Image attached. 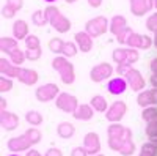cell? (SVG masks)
Instances as JSON below:
<instances>
[{
	"mask_svg": "<svg viewBox=\"0 0 157 156\" xmlns=\"http://www.w3.org/2000/svg\"><path fill=\"white\" fill-rule=\"evenodd\" d=\"M25 46H27V49H38L39 47V38L36 35H29L27 38H25Z\"/></svg>",
	"mask_w": 157,
	"mask_h": 156,
	"instance_id": "35",
	"label": "cell"
},
{
	"mask_svg": "<svg viewBox=\"0 0 157 156\" xmlns=\"http://www.w3.org/2000/svg\"><path fill=\"white\" fill-rule=\"evenodd\" d=\"M68 3H74V2H77V0H66Z\"/></svg>",
	"mask_w": 157,
	"mask_h": 156,
	"instance_id": "51",
	"label": "cell"
},
{
	"mask_svg": "<svg viewBox=\"0 0 157 156\" xmlns=\"http://www.w3.org/2000/svg\"><path fill=\"white\" fill-rule=\"evenodd\" d=\"M126 110H127V106L124 101H115V102H112V106L105 112V118H107V122L118 123L124 117Z\"/></svg>",
	"mask_w": 157,
	"mask_h": 156,
	"instance_id": "12",
	"label": "cell"
},
{
	"mask_svg": "<svg viewBox=\"0 0 157 156\" xmlns=\"http://www.w3.org/2000/svg\"><path fill=\"white\" fill-rule=\"evenodd\" d=\"M86 2L91 8H99L102 5V0H86Z\"/></svg>",
	"mask_w": 157,
	"mask_h": 156,
	"instance_id": "46",
	"label": "cell"
},
{
	"mask_svg": "<svg viewBox=\"0 0 157 156\" xmlns=\"http://www.w3.org/2000/svg\"><path fill=\"white\" fill-rule=\"evenodd\" d=\"M134 151H135V144H134L132 139L126 140L124 144L121 145V148H120V153H121L123 156H130V154H134Z\"/></svg>",
	"mask_w": 157,
	"mask_h": 156,
	"instance_id": "33",
	"label": "cell"
},
{
	"mask_svg": "<svg viewBox=\"0 0 157 156\" xmlns=\"http://www.w3.org/2000/svg\"><path fill=\"white\" fill-rule=\"evenodd\" d=\"M32 145H35V144L32 142V139L29 137L27 133H24V134L19 136V137H11V139L8 140V144H6V147H8L13 153L25 151V150H29Z\"/></svg>",
	"mask_w": 157,
	"mask_h": 156,
	"instance_id": "10",
	"label": "cell"
},
{
	"mask_svg": "<svg viewBox=\"0 0 157 156\" xmlns=\"http://www.w3.org/2000/svg\"><path fill=\"white\" fill-rule=\"evenodd\" d=\"M36 98L41 102H49L52 99H57L60 95V88L57 87V84H44L41 87L36 88Z\"/></svg>",
	"mask_w": 157,
	"mask_h": 156,
	"instance_id": "8",
	"label": "cell"
},
{
	"mask_svg": "<svg viewBox=\"0 0 157 156\" xmlns=\"http://www.w3.org/2000/svg\"><path fill=\"white\" fill-rule=\"evenodd\" d=\"M124 79L127 81L129 87L132 88L134 92H141V90L145 88V77H143L141 73H140L138 70H135V68L130 70Z\"/></svg>",
	"mask_w": 157,
	"mask_h": 156,
	"instance_id": "14",
	"label": "cell"
},
{
	"mask_svg": "<svg viewBox=\"0 0 157 156\" xmlns=\"http://www.w3.org/2000/svg\"><path fill=\"white\" fill-rule=\"evenodd\" d=\"M154 46L157 47V32H154Z\"/></svg>",
	"mask_w": 157,
	"mask_h": 156,
	"instance_id": "49",
	"label": "cell"
},
{
	"mask_svg": "<svg viewBox=\"0 0 157 156\" xmlns=\"http://www.w3.org/2000/svg\"><path fill=\"white\" fill-rule=\"evenodd\" d=\"M129 5H130V13L140 18L154 8V0H129Z\"/></svg>",
	"mask_w": 157,
	"mask_h": 156,
	"instance_id": "13",
	"label": "cell"
},
{
	"mask_svg": "<svg viewBox=\"0 0 157 156\" xmlns=\"http://www.w3.org/2000/svg\"><path fill=\"white\" fill-rule=\"evenodd\" d=\"M137 102L138 106L146 109V107H152L154 104H157V88L152 90H145V92H140L137 96Z\"/></svg>",
	"mask_w": 157,
	"mask_h": 156,
	"instance_id": "15",
	"label": "cell"
},
{
	"mask_svg": "<svg viewBox=\"0 0 157 156\" xmlns=\"http://www.w3.org/2000/svg\"><path fill=\"white\" fill-rule=\"evenodd\" d=\"M149 68H151V71H152V76H155V77H157V57L151 60Z\"/></svg>",
	"mask_w": 157,
	"mask_h": 156,
	"instance_id": "45",
	"label": "cell"
},
{
	"mask_svg": "<svg viewBox=\"0 0 157 156\" xmlns=\"http://www.w3.org/2000/svg\"><path fill=\"white\" fill-rule=\"evenodd\" d=\"M64 43H66V41H63L61 38H52V40L49 41V49L52 52H55V54H63Z\"/></svg>",
	"mask_w": 157,
	"mask_h": 156,
	"instance_id": "30",
	"label": "cell"
},
{
	"mask_svg": "<svg viewBox=\"0 0 157 156\" xmlns=\"http://www.w3.org/2000/svg\"><path fill=\"white\" fill-rule=\"evenodd\" d=\"M30 33H29V24L22 21V19H17L14 21V24H13V38H16V40H24L27 38Z\"/></svg>",
	"mask_w": 157,
	"mask_h": 156,
	"instance_id": "20",
	"label": "cell"
},
{
	"mask_svg": "<svg viewBox=\"0 0 157 156\" xmlns=\"http://www.w3.org/2000/svg\"><path fill=\"white\" fill-rule=\"evenodd\" d=\"M127 81L124 79V77L118 76V77H113V79H110V82L107 84V90L112 93V95H121L126 92L127 88Z\"/></svg>",
	"mask_w": 157,
	"mask_h": 156,
	"instance_id": "18",
	"label": "cell"
},
{
	"mask_svg": "<svg viewBox=\"0 0 157 156\" xmlns=\"http://www.w3.org/2000/svg\"><path fill=\"white\" fill-rule=\"evenodd\" d=\"M154 8H157V0H154Z\"/></svg>",
	"mask_w": 157,
	"mask_h": 156,
	"instance_id": "52",
	"label": "cell"
},
{
	"mask_svg": "<svg viewBox=\"0 0 157 156\" xmlns=\"http://www.w3.org/2000/svg\"><path fill=\"white\" fill-rule=\"evenodd\" d=\"M126 27H127V22H126V18H124V16L116 14V16H113V18L110 19V32H112L115 36H118Z\"/></svg>",
	"mask_w": 157,
	"mask_h": 156,
	"instance_id": "23",
	"label": "cell"
},
{
	"mask_svg": "<svg viewBox=\"0 0 157 156\" xmlns=\"http://www.w3.org/2000/svg\"><path fill=\"white\" fill-rule=\"evenodd\" d=\"M112 73H113V66L110 63H99V65L91 68L90 79L93 82H102V81L109 79V77L112 76Z\"/></svg>",
	"mask_w": 157,
	"mask_h": 156,
	"instance_id": "11",
	"label": "cell"
},
{
	"mask_svg": "<svg viewBox=\"0 0 157 156\" xmlns=\"http://www.w3.org/2000/svg\"><path fill=\"white\" fill-rule=\"evenodd\" d=\"M141 118L146 123V136L149 142L157 145V107H146L141 112Z\"/></svg>",
	"mask_w": 157,
	"mask_h": 156,
	"instance_id": "4",
	"label": "cell"
},
{
	"mask_svg": "<svg viewBox=\"0 0 157 156\" xmlns=\"http://www.w3.org/2000/svg\"><path fill=\"white\" fill-rule=\"evenodd\" d=\"M149 82L152 84L154 88H157V77H155V76H151V77H149Z\"/></svg>",
	"mask_w": 157,
	"mask_h": 156,
	"instance_id": "48",
	"label": "cell"
},
{
	"mask_svg": "<svg viewBox=\"0 0 157 156\" xmlns=\"http://www.w3.org/2000/svg\"><path fill=\"white\" fill-rule=\"evenodd\" d=\"M27 156H41V153L36 151V150H29L27 151Z\"/></svg>",
	"mask_w": 157,
	"mask_h": 156,
	"instance_id": "47",
	"label": "cell"
},
{
	"mask_svg": "<svg viewBox=\"0 0 157 156\" xmlns=\"http://www.w3.org/2000/svg\"><path fill=\"white\" fill-rule=\"evenodd\" d=\"M93 112H94V109L91 107V104H80L72 115L77 120H91L93 118Z\"/></svg>",
	"mask_w": 157,
	"mask_h": 156,
	"instance_id": "24",
	"label": "cell"
},
{
	"mask_svg": "<svg viewBox=\"0 0 157 156\" xmlns=\"http://www.w3.org/2000/svg\"><path fill=\"white\" fill-rule=\"evenodd\" d=\"M25 57H27V60H38L39 57H41V47H38V49H27V50H25Z\"/></svg>",
	"mask_w": 157,
	"mask_h": 156,
	"instance_id": "37",
	"label": "cell"
},
{
	"mask_svg": "<svg viewBox=\"0 0 157 156\" xmlns=\"http://www.w3.org/2000/svg\"><path fill=\"white\" fill-rule=\"evenodd\" d=\"M71 156H88V151H86L83 147H75V148L71 151Z\"/></svg>",
	"mask_w": 157,
	"mask_h": 156,
	"instance_id": "43",
	"label": "cell"
},
{
	"mask_svg": "<svg viewBox=\"0 0 157 156\" xmlns=\"http://www.w3.org/2000/svg\"><path fill=\"white\" fill-rule=\"evenodd\" d=\"M0 49H2L3 54L10 55L13 50L19 49V47H17V40H16V38H8V36H3L2 40H0Z\"/></svg>",
	"mask_w": 157,
	"mask_h": 156,
	"instance_id": "25",
	"label": "cell"
},
{
	"mask_svg": "<svg viewBox=\"0 0 157 156\" xmlns=\"http://www.w3.org/2000/svg\"><path fill=\"white\" fill-rule=\"evenodd\" d=\"M44 2H47V3H54V2H57V0H44Z\"/></svg>",
	"mask_w": 157,
	"mask_h": 156,
	"instance_id": "50",
	"label": "cell"
},
{
	"mask_svg": "<svg viewBox=\"0 0 157 156\" xmlns=\"http://www.w3.org/2000/svg\"><path fill=\"white\" fill-rule=\"evenodd\" d=\"M130 33H134V30L130 29V27H126V29H124L120 35L116 36L118 43H120V44H126V41H127V38H129V35H130Z\"/></svg>",
	"mask_w": 157,
	"mask_h": 156,
	"instance_id": "38",
	"label": "cell"
},
{
	"mask_svg": "<svg viewBox=\"0 0 157 156\" xmlns=\"http://www.w3.org/2000/svg\"><path fill=\"white\" fill-rule=\"evenodd\" d=\"M38 73L35 70H29V68H21L19 71V76H17V79L25 84V85H35L38 82Z\"/></svg>",
	"mask_w": 157,
	"mask_h": 156,
	"instance_id": "21",
	"label": "cell"
},
{
	"mask_svg": "<svg viewBox=\"0 0 157 156\" xmlns=\"http://www.w3.org/2000/svg\"><path fill=\"white\" fill-rule=\"evenodd\" d=\"M0 71H2V74L8 76V77H17L19 76V71L21 68L16 66V65H13L10 60H6L5 57L0 58Z\"/></svg>",
	"mask_w": 157,
	"mask_h": 156,
	"instance_id": "22",
	"label": "cell"
},
{
	"mask_svg": "<svg viewBox=\"0 0 157 156\" xmlns=\"http://www.w3.org/2000/svg\"><path fill=\"white\" fill-rule=\"evenodd\" d=\"M10 156H19V154H10Z\"/></svg>",
	"mask_w": 157,
	"mask_h": 156,
	"instance_id": "53",
	"label": "cell"
},
{
	"mask_svg": "<svg viewBox=\"0 0 157 156\" xmlns=\"http://www.w3.org/2000/svg\"><path fill=\"white\" fill-rule=\"evenodd\" d=\"M83 148L88 151V154L94 156V154H99V150H101V139L96 133H88L83 139Z\"/></svg>",
	"mask_w": 157,
	"mask_h": 156,
	"instance_id": "16",
	"label": "cell"
},
{
	"mask_svg": "<svg viewBox=\"0 0 157 156\" xmlns=\"http://www.w3.org/2000/svg\"><path fill=\"white\" fill-rule=\"evenodd\" d=\"M107 134H109V147L115 151H120L124 142L132 139V131L120 123H112L107 129Z\"/></svg>",
	"mask_w": 157,
	"mask_h": 156,
	"instance_id": "1",
	"label": "cell"
},
{
	"mask_svg": "<svg viewBox=\"0 0 157 156\" xmlns=\"http://www.w3.org/2000/svg\"><path fill=\"white\" fill-rule=\"evenodd\" d=\"M107 29H110V22L105 16H96L93 19H90L85 24V32L91 38H99L104 33H107Z\"/></svg>",
	"mask_w": 157,
	"mask_h": 156,
	"instance_id": "5",
	"label": "cell"
},
{
	"mask_svg": "<svg viewBox=\"0 0 157 156\" xmlns=\"http://www.w3.org/2000/svg\"><path fill=\"white\" fill-rule=\"evenodd\" d=\"M132 70V65H129V63H123V65H118V68H116V71H118V74L120 76H127V73Z\"/></svg>",
	"mask_w": 157,
	"mask_h": 156,
	"instance_id": "41",
	"label": "cell"
},
{
	"mask_svg": "<svg viewBox=\"0 0 157 156\" xmlns=\"http://www.w3.org/2000/svg\"><path fill=\"white\" fill-rule=\"evenodd\" d=\"M74 40H75V44L78 46V49L82 52H90L93 49V38H91L86 32H77Z\"/></svg>",
	"mask_w": 157,
	"mask_h": 156,
	"instance_id": "19",
	"label": "cell"
},
{
	"mask_svg": "<svg viewBox=\"0 0 157 156\" xmlns=\"http://www.w3.org/2000/svg\"><path fill=\"white\" fill-rule=\"evenodd\" d=\"M78 50V46L72 41H66L64 43V50H63V55L64 57H74Z\"/></svg>",
	"mask_w": 157,
	"mask_h": 156,
	"instance_id": "34",
	"label": "cell"
},
{
	"mask_svg": "<svg viewBox=\"0 0 157 156\" xmlns=\"http://www.w3.org/2000/svg\"><path fill=\"white\" fill-rule=\"evenodd\" d=\"M55 104H57V107L63 112H66V114H74L75 109L78 107V102H77V98L71 93H66V92H63L58 95V98L55 99Z\"/></svg>",
	"mask_w": 157,
	"mask_h": 156,
	"instance_id": "7",
	"label": "cell"
},
{
	"mask_svg": "<svg viewBox=\"0 0 157 156\" xmlns=\"http://www.w3.org/2000/svg\"><path fill=\"white\" fill-rule=\"evenodd\" d=\"M32 22H33V25H36V27H44L46 24H49V19H47L46 11L36 10L33 14H32Z\"/></svg>",
	"mask_w": 157,
	"mask_h": 156,
	"instance_id": "28",
	"label": "cell"
},
{
	"mask_svg": "<svg viewBox=\"0 0 157 156\" xmlns=\"http://www.w3.org/2000/svg\"><path fill=\"white\" fill-rule=\"evenodd\" d=\"M94 156H104V154H94Z\"/></svg>",
	"mask_w": 157,
	"mask_h": 156,
	"instance_id": "54",
	"label": "cell"
},
{
	"mask_svg": "<svg viewBox=\"0 0 157 156\" xmlns=\"http://www.w3.org/2000/svg\"><path fill=\"white\" fill-rule=\"evenodd\" d=\"M11 88H13V82L6 79L5 76H2V79H0V92L5 93V92H10Z\"/></svg>",
	"mask_w": 157,
	"mask_h": 156,
	"instance_id": "39",
	"label": "cell"
},
{
	"mask_svg": "<svg viewBox=\"0 0 157 156\" xmlns=\"http://www.w3.org/2000/svg\"><path fill=\"white\" fill-rule=\"evenodd\" d=\"M6 5H10L13 10L19 11V10H22V6H24V0H6Z\"/></svg>",
	"mask_w": 157,
	"mask_h": 156,
	"instance_id": "42",
	"label": "cell"
},
{
	"mask_svg": "<svg viewBox=\"0 0 157 156\" xmlns=\"http://www.w3.org/2000/svg\"><path fill=\"white\" fill-rule=\"evenodd\" d=\"M14 14H16V10H13L10 5H3V8H2V16L5 18V19H13L14 18Z\"/></svg>",
	"mask_w": 157,
	"mask_h": 156,
	"instance_id": "40",
	"label": "cell"
},
{
	"mask_svg": "<svg viewBox=\"0 0 157 156\" xmlns=\"http://www.w3.org/2000/svg\"><path fill=\"white\" fill-rule=\"evenodd\" d=\"M91 107H93L94 110H98V112H107L109 110V107H107V99L104 98V96H101V95H94L93 98H91Z\"/></svg>",
	"mask_w": 157,
	"mask_h": 156,
	"instance_id": "27",
	"label": "cell"
},
{
	"mask_svg": "<svg viewBox=\"0 0 157 156\" xmlns=\"http://www.w3.org/2000/svg\"><path fill=\"white\" fill-rule=\"evenodd\" d=\"M0 122H2L3 129L13 131V129H16L17 125H19V117L13 112H8L6 109H2V112H0Z\"/></svg>",
	"mask_w": 157,
	"mask_h": 156,
	"instance_id": "17",
	"label": "cell"
},
{
	"mask_svg": "<svg viewBox=\"0 0 157 156\" xmlns=\"http://www.w3.org/2000/svg\"><path fill=\"white\" fill-rule=\"evenodd\" d=\"M25 120H27L32 126H38V125L43 123V115L36 110H30V112L25 114Z\"/></svg>",
	"mask_w": 157,
	"mask_h": 156,
	"instance_id": "31",
	"label": "cell"
},
{
	"mask_svg": "<svg viewBox=\"0 0 157 156\" xmlns=\"http://www.w3.org/2000/svg\"><path fill=\"white\" fill-rule=\"evenodd\" d=\"M44 156H63V151L60 148H49Z\"/></svg>",
	"mask_w": 157,
	"mask_h": 156,
	"instance_id": "44",
	"label": "cell"
},
{
	"mask_svg": "<svg viewBox=\"0 0 157 156\" xmlns=\"http://www.w3.org/2000/svg\"><path fill=\"white\" fill-rule=\"evenodd\" d=\"M57 133H58V136L61 139H71L74 136V133H75V128H74V125H71L68 122H63V123L58 125Z\"/></svg>",
	"mask_w": 157,
	"mask_h": 156,
	"instance_id": "26",
	"label": "cell"
},
{
	"mask_svg": "<svg viewBox=\"0 0 157 156\" xmlns=\"http://www.w3.org/2000/svg\"><path fill=\"white\" fill-rule=\"evenodd\" d=\"M46 14H47V19H49V24L52 25V29H55L58 33H66V32H69V29H71V21L64 16V14H61V11L57 8V6H54V5H50V6H47L46 10Z\"/></svg>",
	"mask_w": 157,
	"mask_h": 156,
	"instance_id": "3",
	"label": "cell"
},
{
	"mask_svg": "<svg viewBox=\"0 0 157 156\" xmlns=\"http://www.w3.org/2000/svg\"><path fill=\"white\" fill-rule=\"evenodd\" d=\"M154 43V40L148 35H140V33H130L127 41H126V46H129L130 49H149L151 44Z\"/></svg>",
	"mask_w": 157,
	"mask_h": 156,
	"instance_id": "9",
	"label": "cell"
},
{
	"mask_svg": "<svg viewBox=\"0 0 157 156\" xmlns=\"http://www.w3.org/2000/svg\"><path fill=\"white\" fill-rule=\"evenodd\" d=\"M112 58L115 63L123 65V63H129L132 65L135 62H138L140 55L137 49H130V47H118L112 52Z\"/></svg>",
	"mask_w": 157,
	"mask_h": 156,
	"instance_id": "6",
	"label": "cell"
},
{
	"mask_svg": "<svg viewBox=\"0 0 157 156\" xmlns=\"http://www.w3.org/2000/svg\"><path fill=\"white\" fill-rule=\"evenodd\" d=\"M52 68L55 71H58L60 77H61V82L71 85L75 81V71H74V65L66 60L64 55H57L54 60H52Z\"/></svg>",
	"mask_w": 157,
	"mask_h": 156,
	"instance_id": "2",
	"label": "cell"
},
{
	"mask_svg": "<svg viewBox=\"0 0 157 156\" xmlns=\"http://www.w3.org/2000/svg\"><path fill=\"white\" fill-rule=\"evenodd\" d=\"M146 29L149 32H157V13H154V14H151L146 21Z\"/></svg>",
	"mask_w": 157,
	"mask_h": 156,
	"instance_id": "36",
	"label": "cell"
},
{
	"mask_svg": "<svg viewBox=\"0 0 157 156\" xmlns=\"http://www.w3.org/2000/svg\"><path fill=\"white\" fill-rule=\"evenodd\" d=\"M8 57H10V62H11L13 65H16V66H21V65L24 63V60H27V57H25V52H22L21 49L13 50Z\"/></svg>",
	"mask_w": 157,
	"mask_h": 156,
	"instance_id": "29",
	"label": "cell"
},
{
	"mask_svg": "<svg viewBox=\"0 0 157 156\" xmlns=\"http://www.w3.org/2000/svg\"><path fill=\"white\" fill-rule=\"evenodd\" d=\"M157 154V145H154L152 142H146L141 145L140 156H155Z\"/></svg>",
	"mask_w": 157,
	"mask_h": 156,
	"instance_id": "32",
	"label": "cell"
}]
</instances>
